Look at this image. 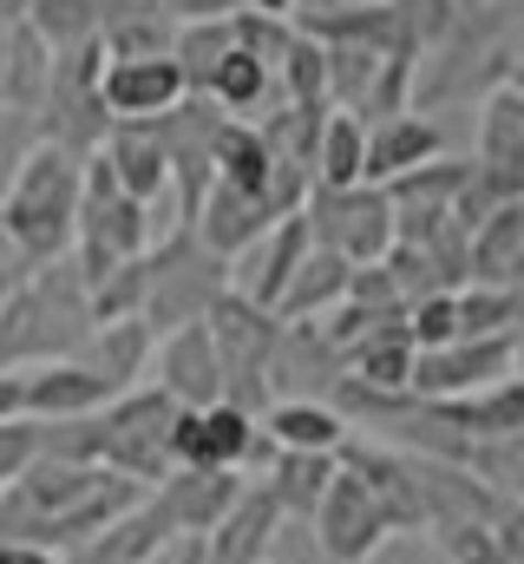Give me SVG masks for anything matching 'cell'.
<instances>
[{
  "label": "cell",
  "mask_w": 524,
  "mask_h": 564,
  "mask_svg": "<svg viewBox=\"0 0 524 564\" xmlns=\"http://www.w3.org/2000/svg\"><path fill=\"white\" fill-rule=\"evenodd\" d=\"M92 335L86 315V289L73 276V263H40L26 270L20 289L0 302V375L40 368V361H73Z\"/></svg>",
  "instance_id": "1"
},
{
  "label": "cell",
  "mask_w": 524,
  "mask_h": 564,
  "mask_svg": "<svg viewBox=\"0 0 524 564\" xmlns=\"http://www.w3.org/2000/svg\"><path fill=\"white\" fill-rule=\"evenodd\" d=\"M79 164L86 158H73V151L40 139L26 151V164L13 171V184L0 191V224H7V237H13L26 270L59 263L73 250V230H79Z\"/></svg>",
  "instance_id": "2"
},
{
  "label": "cell",
  "mask_w": 524,
  "mask_h": 564,
  "mask_svg": "<svg viewBox=\"0 0 524 564\" xmlns=\"http://www.w3.org/2000/svg\"><path fill=\"white\" fill-rule=\"evenodd\" d=\"M217 295H230V263L217 250H204L190 224L164 230L144 250V328L151 335H171V328L204 322L217 308Z\"/></svg>",
  "instance_id": "3"
},
{
  "label": "cell",
  "mask_w": 524,
  "mask_h": 564,
  "mask_svg": "<svg viewBox=\"0 0 524 564\" xmlns=\"http://www.w3.org/2000/svg\"><path fill=\"white\" fill-rule=\"evenodd\" d=\"M171 421H177V408H171L157 388H131L119 401H106V408L92 414L99 466L151 492V486L171 473Z\"/></svg>",
  "instance_id": "4"
},
{
  "label": "cell",
  "mask_w": 524,
  "mask_h": 564,
  "mask_svg": "<svg viewBox=\"0 0 524 564\" xmlns=\"http://www.w3.org/2000/svg\"><path fill=\"white\" fill-rule=\"evenodd\" d=\"M204 335H210L217 368H223V401L243 408V414H262L269 408V355H275L282 315L243 302V295H217V308L204 315Z\"/></svg>",
  "instance_id": "5"
},
{
  "label": "cell",
  "mask_w": 524,
  "mask_h": 564,
  "mask_svg": "<svg viewBox=\"0 0 524 564\" xmlns=\"http://www.w3.org/2000/svg\"><path fill=\"white\" fill-rule=\"evenodd\" d=\"M302 224H308V237H315L321 250L348 257L354 270H361V263H381V257L393 250V204H387L381 184H348V191L308 184Z\"/></svg>",
  "instance_id": "6"
},
{
  "label": "cell",
  "mask_w": 524,
  "mask_h": 564,
  "mask_svg": "<svg viewBox=\"0 0 524 564\" xmlns=\"http://www.w3.org/2000/svg\"><path fill=\"white\" fill-rule=\"evenodd\" d=\"M524 361L518 335H485V341H446V348H413V375H406V394L413 401H459V394H479V388H499L512 381Z\"/></svg>",
  "instance_id": "7"
},
{
  "label": "cell",
  "mask_w": 524,
  "mask_h": 564,
  "mask_svg": "<svg viewBox=\"0 0 524 564\" xmlns=\"http://www.w3.org/2000/svg\"><path fill=\"white\" fill-rule=\"evenodd\" d=\"M315 539H321V552L335 564H368L381 545L393 539V519L387 506L354 479V473H335V486H328V499L315 506Z\"/></svg>",
  "instance_id": "8"
},
{
  "label": "cell",
  "mask_w": 524,
  "mask_h": 564,
  "mask_svg": "<svg viewBox=\"0 0 524 564\" xmlns=\"http://www.w3.org/2000/svg\"><path fill=\"white\" fill-rule=\"evenodd\" d=\"M348 375V355L321 335V322H282L269 355V401H328Z\"/></svg>",
  "instance_id": "9"
},
{
  "label": "cell",
  "mask_w": 524,
  "mask_h": 564,
  "mask_svg": "<svg viewBox=\"0 0 524 564\" xmlns=\"http://www.w3.org/2000/svg\"><path fill=\"white\" fill-rule=\"evenodd\" d=\"M256 440V414L217 401V408H177L171 421V466L197 473H243V453Z\"/></svg>",
  "instance_id": "10"
},
{
  "label": "cell",
  "mask_w": 524,
  "mask_h": 564,
  "mask_svg": "<svg viewBox=\"0 0 524 564\" xmlns=\"http://www.w3.org/2000/svg\"><path fill=\"white\" fill-rule=\"evenodd\" d=\"M472 171L492 184L499 204H524V99L499 79L479 99V144H472Z\"/></svg>",
  "instance_id": "11"
},
{
  "label": "cell",
  "mask_w": 524,
  "mask_h": 564,
  "mask_svg": "<svg viewBox=\"0 0 524 564\" xmlns=\"http://www.w3.org/2000/svg\"><path fill=\"white\" fill-rule=\"evenodd\" d=\"M151 388L171 408H217L223 401V368H217V348H210L204 322L157 335V348H151Z\"/></svg>",
  "instance_id": "12"
},
{
  "label": "cell",
  "mask_w": 524,
  "mask_h": 564,
  "mask_svg": "<svg viewBox=\"0 0 524 564\" xmlns=\"http://www.w3.org/2000/svg\"><path fill=\"white\" fill-rule=\"evenodd\" d=\"M308 243H315V237H308L302 210H295V217H275L250 250L230 257V295H243V302H256V308H275L282 289H288V276H295V263L308 257Z\"/></svg>",
  "instance_id": "13"
},
{
  "label": "cell",
  "mask_w": 524,
  "mask_h": 564,
  "mask_svg": "<svg viewBox=\"0 0 524 564\" xmlns=\"http://www.w3.org/2000/svg\"><path fill=\"white\" fill-rule=\"evenodd\" d=\"M243 473H197V466H171L157 486H151V499L164 506V519H171V532L177 539H210L217 525H223V512L243 499Z\"/></svg>",
  "instance_id": "14"
},
{
  "label": "cell",
  "mask_w": 524,
  "mask_h": 564,
  "mask_svg": "<svg viewBox=\"0 0 524 564\" xmlns=\"http://www.w3.org/2000/svg\"><path fill=\"white\" fill-rule=\"evenodd\" d=\"M426 421L446 426L459 446H492V440H518L524 433V381H499V388H479V394H459V401H419Z\"/></svg>",
  "instance_id": "15"
},
{
  "label": "cell",
  "mask_w": 524,
  "mask_h": 564,
  "mask_svg": "<svg viewBox=\"0 0 524 564\" xmlns=\"http://www.w3.org/2000/svg\"><path fill=\"white\" fill-rule=\"evenodd\" d=\"M99 99L112 119H164L177 99H184V73L177 59H106L99 73Z\"/></svg>",
  "instance_id": "16"
},
{
  "label": "cell",
  "mask_w": 524,
  "mask_h": 564,
  "mask_svg": "<svg viewBox=\"0 0 524 564\" xmlns=\"http://www.w3.org/2000/svg\"><path fill=\"white\" fill-rule=\"evenodd\" d=\"M177 545V532H171V519H164V506L144 492L138 506H125L99 539H86L79 552H66V564H157L164 552Z\"/></svg>",
  "instance_id": "17"
},
{
  "label": "cell",
  "mask_w": 524,
  "mask_h": 564,
  "mask_svg": "<svg viewBox=\"0 0 524 564\" xmlns=\"http://www.w3.org/2000/svg\"><path fill=\"white\" fill-rule=\"evenodd\" d=\"M26 381V421H86L112 401V388L73 355V361H40V368H20Z\"/></svg>",
  "instance_id": "18"
},
{
  "label": "cell",
  "mask_w": 524,
  "mask_h": 564,
  "mask_svg": "<svg viewBox=\"0 0 524 564\" xmlns=\"http://www.w3.org/2000/svg\"><path fill=\"white\" fill-rule=\"evenodd\" d=\"M99 158L112 164L119 191L138 204H157L171 197V164H164V139H157V119H112V132L99 144Z\"/></svg>",
  "instance_id": "19"
},
{
  "label": "cell",
  "mask_w": 524,
  "mask_h": 564,
  "mask_svg": "<svg viewBox=\"0 0 524 564\" xmlns=\"http://www.w3.org/2000/svg\"><path fill=\"white\" fill-rule=\"evenodd\" d=\"M269 224H275V217H269V204L250 197V191H237V184H223V177L204 191V204H197V217H190L197 243H204V250H217L223 263H230L237 250H250Z\"/></svg>",
  "instance_id": "20"
},
{
  "label": "cell",
  "mask_w": 524,
  "mask_h": 564,
  "mask_svg": "<svg viewBox=\"0 0 524 564\" xmlns=\"http://www.w3.org/2000/svg\"><path fill=\"white\" fill-rule=\"evenodd\" d=\"M275 532H282V512L269 506V492L243 486V499L223 512V525L210 539H197V545H204V564H269Z\"/></svg>",
  "instance_id": "21"
},
{
  "label": "cell",
  "mask_w": 524,
  "mask_h": 564,
  "mask_svg": "<svg viewBox=\"0 0 524 564\" xmlns=\"http://www.w3.org/2000/svg\"><path fill=\"white\" fill-rule=\"evenodd\" d=\"M151 348H157V335H151L144 322H99V328L86 335L79 361H86V368L112 388V401H119V394H131V388H144Z\"/></svg>",
  "instance_id": "22"
},
{
  "label": "cell",
  "mask_w": 524,
  "mask_h": 564,
  "mask_svg": "<svg viewBox=\"0 0 524 564\" xmlns=\"http://www.w3.org/2000/svg\"><path fill=\"white\" fill-rule=\"evenodd\" d=\"M426 158H446V132H439L433 119H419V112H400V119H387V126L368 132L361 184H393V177H406V171L426 164Z\"/></svg>",
  "instance_id": "23"
},
{
  "label": "cell",
  "mask_w": 524,
  "mask_h": 564,
  "mask_svg": "<svg viewBox=\"0 0 524 564\" xmlns=\"http://www.w3.org/2000/svg\"><path fill=\"white\" fill-rule=\"evenodd\" d=\"M335 473H341V459L335 453H275V466L262 473L256 486L269 492V506L282 512V519H315V506L328 499V486H335Z\"/></svg>",
  "instance_id": "24"
},
{
  "label": "cell",
  "mask_w": 524,
  "mask_h": 564,
  "mask_svg": "<svg viewBox=\"0 0 524 564\" xmlns=\"http://www.w3.org/2000/svg\"><path fill=\"white\" fill-rule=\"evenodd\" d=\"M256 421H262V433H269L282 453H341L348 433H354L328 401H269Z\"/></svg>",
  "instance_id": "25"
},
{
  "label": "cell",
  "mask_w": 524,
  "mask_h": 564,
  "mask_svg": "<svg viewBox=\"0 0 524 564\" xmlns=\"http://www.w3.org/2000/svg\"><path fill=\"white\" fill-rule=\"evenodd\" d=\"M348 276H354V263H348V257H335V250L308 243V257L295 263V276H288L282 302H275V315H282V322H321V315L348 295Z\"/></svg>",
  "instance_id": "26"
},
{
  "label": "cell",
  "mask_w": 524,
  "mask_h": 564,
  "mask_svg": "<svg viewBox=\"0 0 524 564\" xmlns=\"http://www.w3.org/2000/svg\"><path fill=\"white\" fill-rule=\"evenodd\" d=\"M472 282H524V204H499L479 230H472Z\"/></svg>",
  "instance_id": "27"
},
{
  "label": "cell",
  "mask_w": 524,
  "mask_h": 564,
  "mask_svg": "<svg viewBox=\"0 0 524 564\" xmlns=\"http://www.w3.org/2000/svg\"><path fill=\"white\" fill-rule=\"evenodd\" d=\"M361 164H368V126L354 119V112H335L328 106V119H321V139H315V184L321 191H348V184H361Z\"/></svg>",
  "instance_id": "28"
},
{
  "label": "cell",
  "mask_w": 524,
  "mask_h": 564,
  "mask_svg": "<svg viewBox=\"0 0 524 564\" xmlns=\"http://www.w3.org/2000/svg\"><path fill=\"white\" fill-rule=\"evenodd\" d=\"M46 79H53V53L13 20L7 26V73H0V106H13V112H40V99H46Z\"/></svg>",
  "instance_id": "29"
},
{
  "label": "cell",
  "mask_w": 524,
  "mask_h": 564,
  "mask_svg": "<svg viewBox=\"0 0 524 564\" xmlns=\"http://www.w3.org/2000/svg\"><path fill=\"white\" fill-rule=\"evenodd\" d=\"M348 375L361 388H381V394H406V375H413V341H406V315L387 322L381 335H368L354 355H348Z\"/></svg>",
  "instance_id": "30"
},
{
  "label": "cell",
  "mask_w": 524,
  "mask_h": 564,
  "mask_svg": "<svg viewBox=\"0 0 524 564\" xmlns=\"http://www.w3.org/2000/svg\"><path fill=\"white\" fill-rule=\"evenodd\" d=\"M452 322H459V341L518 335V289H499V282H466V289H452Z\"/></svg>",
  "instance_id": "31"
},
{
  "label": "cell",
  "mask_w": 524,
  "mask_h": 564,
  "mask_svg": "<svg viewBox=\"0 0 524 564\" xmlns=\"http://www.w3.org/2000/svg\"><path fill=\"white\" fill-rule=\"evenodd\" d=\"M20 26H26L46 53H73V46H92V40H99L92 0H26Z\"/></svg>",
  "instance_id": "32"
},
{
  "label": "cell",
  "mask_w": 524,
  "mask_h": 564,
  "mask_svg": "<svg viewBox=\"0 0 524 564\" xmlns=\"http://www.w3.org/2000/svg\"><path fill=\"white\" fill-rule=\"evenodd\" d=\"M230 46H237L230 20H177V33H171V59H177V73H184V93H204L210 66H217Z\"/></svg>",
  "instance_id": "33"
},
{
  "label": "cell",
  "mask_w": 524,
  "mask_h": 564,
  "mask_svg": "<svg viewBox=\"0 0 524 564\" xmlns=\"http://www.w3.org/2000/svg\"><path fill=\"white\" fill-rule=\"evenodd\" d=\"M275 93H282V106H328V53L308 33H288V46L275 59Z\"/></svg>",
  "instance_id": "34"
},
{
  "label": "cell",
  "mask_w": 524,
  "mask_h": 564,
  "mask_svg": "<svg viewBox=\"0 0 524 564\" xmlns=\"http://www.w3.org/2000/svg\"><path fill=\"white\" fill-rule=\"evenodd\" d=\"M466 177H472V158H426V164H413L406 177H393L381 191H387V204H439V210H452Z\"/></svg>",
  "instance_id": "35"
},
{
  "label": "cell",
  "mask_w": 524,
  "mask_h": 564,
  "mask_svg": "<svg viewBox=\"0 0 524 564\" xmlns=\"http://www.w3.org/2000/svg\"><path fill=\"white\" fill-rule=\"evenodd\" d=\"M171 13L151 0V7H138V13H125L119 26H106L99 33V46H106V59H164L171 53Z\"/></svg>",
  "instance_id": "36"
},
{
  "label": "cell",
  "mask_w": 524,
  "mask_h": 564,
  "mask_svg": "<svg viewBox=\"0 0 524 564\" xmlns=\"http://www.w3.org/2000/svg\"><path fill=\"white\" fill-rule=\"evenodd\" d=\"M86 315L99 322H144V257H125L112 276H99L86 289Z\"/></svg>",
  "instance_id": "37"
},
{
  "label": "cell",
  "mask_w": 524,
  "mask_h": 564,
  "mask_svg": "<svg viewBox=\"0 0 524 564\" xmlns=\"http://www.w3.org/2000/svg\"><path fill=\"white\" fill-rule=\"evenodd\" d=\"M321 53H328V106L335 112H354L387 53H368V46H321Z\"/></svg>",
  "instance_id": "38"
},
{
  "label": "cell",
  "mask_w": 524,
  "mask_h": 564,
  "mask_svg": "<svg viewBox=\"0 0 524 564\" xmlns=\"http://www.w3.org/2000/svg\"><path fill=\"white\" fill-rule=\"evenodd\" d=\"M387 7H393V20H400V40L413 53H426L433 40H446L452 20H459V0H387Z\"/></svg>",
  "instance_id": "39"
},
{
  "label": "cell",
  "mask_w": 524,
  "mask_h": 564,
  "mask_svg": "<svg viewBox=\"0 0 524 564\" xmlns=\"http://www.w3.org/2000/svg\"><path fill=\"white\" fill-rule=\"evenodd\" d=\"M433 539H439V552L452 564H505L499 558V539H492V525H479V519H446V525H426Z\"/></svg>",
  "instance_id": "40"
},
{
  "label": "cell",
  "mask_w": 524,
  "mask_h": 564,
  "mask_svg": "<svg viewBox=\"0 0 524 564\" xmlns=\"http://www.w3.org/2000/svg\"><path fill=\"white\" fill-rule=\"evenodd\" d=\"M40 459V421H0V486H13L26 466Z\"/></svg>",
  "instance_id": "41"
},
{
  "label": "cell",
  "mask_w": 524,
  "mask_h": 564,
  "mask_svg": "<svg viewBox=\"0 0 524 564\" xmlns=\"http://www.w3.org/2000/svg\"><path fill=\"white\" fill-rule=\"evenodd\" d=\"M40 144V126H33V112H13V106H0V191L13 184V171L26 164V151Z\"/></svg>",
  "instance_id": "42"
},
{
  "label": "cell",
  "mask_w": 524,
  "mask_h": 564,
  "mask_svg": "<svg viewBox=\"0 0 524 564\" xmlns=\"http://www.w3.org/2000/svg\"><path fill=\"white\" fill-rule=\"evenodd\" d=\"M164 13L171 20H230L237 0H164Z\"/></svg>",
  "instance_id": "43"
},
{
  "label": "cell",
  "mask_w": 524,
  "mask_h": 564,
  "mask_svg": "<svg viewBox=\"0 0 524 564\" xmlns=\"http://www.w3.org/2000/svg\"><path fill=\"white\" fill-rule=\"evenodd\" d=\"M20 414H26V381L0 375V421H20Z\"/></svg>",
  "instance_id": "44"
},
{
  "label": "cell",
  "mask_w": 524,
  "mask_h": 564,
  "mask_svg": "<svg viewBox=\"0 0 524 564\" xmlns=\"http://www.w3.org/2000/svg\"><path fill=\"white\" fill-rule=\"evenodd\" d=\"M0 564H66V558H53V552H40V545H13V539H0Z\"/></svg>",
  "instance_id": "45"
},
{
  "label": "cell",
  "mask_w": 524,
  "mask_h": 564,
  "mask_svg": "<svg viewBox=\"0 0 524 564\" xmlns=\"http://www.w3.org/2000/svg\"><path fill=\"white\" fill-rule=\"evenodd\" d=\"M237 7H250V13H275V20L295 13V0H237Z\"/></svg>",
  "instance_id": "46"
},
{
  "label": "cell",
  "mask_w": 524,
  "mask_h": 564,
  "mask_svg": "<svg viewBox=\"0 0 524 564\" xmlns=\"http://www.w3.org/2000/svg\"><path fill=\"white\" fill-rule=\"evenodd\" d=\"M0 270H26L20 250H13V237H7V224H0Z\"/></svg>",
  "instance_id": "47"
},
{
  "label": "cell",
  "mask_w": 524,
  "mask_h": 564,
  "mask_svg": "<svg viewBox=\"0 0 524 564\" xmlns=\"http://www.w3.org/2000/svg\"><path fill=\"white\" fill-rule=\"evenodd\" d=\"M20 276H26V270H0V302H7L13 289H20Z\"/></svg>",
  "instance_id": "48"
},
{
  "label": "cell",
  "mask_w": 524,
  "mask_h": 564,
  "mask_svg": "<svg viewBox=\"0 0 524 564\" xmlns=\"http://www.w3.org/2000/svg\"><path fill=\"white\" fill-rule=\"evenodd\" d=\"M479 7H492V0H459V13H479Z\"/></svg>",
  "instance_id": "49"
},
{
  "label": "cell",
  "mask_w": 524,
  "mask_h": 564,
  "mask_svg": "<svg viewBox=\"0 0 524 564\" xmlns=\"http://www.w3.org/2000/svg\"><path fill=\"white\" fill-rule=\"evenodd\" d=\"M512 59H518V66H524V26H518V40H512Z\"/></svg>",
  "instance_id": "50"
},
{
  "label": "cell",
  "mask_w": 524,
  "mask_h": 564,
  "mask_svg": "<svg viewBox=\"0 0 524 564\" xmlns=\"http://www.w3.org/2000/svg\"><path fill=\"white\" fill-rule=\"evenodd\" d=\"M0 73H7V26H0Z\"/></svg>",
  "instance_id": "51"
},
{
  "label": "cell",
  "mask_w": 524,
  "mask_h": 564,
  "mask_svg": "<svg viewBox=\"0 0 524 564\" xmlns=\"http://www.w3.org/2000/svg\"><path fill=\"white\" fill-rule=\"evenodd\" d=\"M354 7H381V0H354Z\"/></svg>",
  "instance_id": "52"
}]
</instances>
